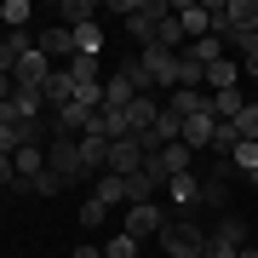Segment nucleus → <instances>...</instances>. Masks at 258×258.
<instances>
[{
    "label": "nucleus",
    "instance_id": "nucleus-1",
    "mask_svg": "<svg viewBox=\"0 0 258 258\" xmlns=\"http://www.w3.org/2000/svg\"><path fill=\"white\" fill-rule=\"evenodd\" d=\"M178 172H195V149H189L184 138H178V144H161L155 155L144 161V178H149L155 189H166V184H172Z\"/></svg>",
    "mask_w": 258,
    "mask_h": 258
},
{
    "label": "nucleus",
    "instance_id": "nucleus-14",
    "mask_svg": "<svg viewBox=\"0 0 258 258\" xmlns=\"http://www.w3.org/2000/svg\"><path fill=\"white\" fill-rule=\"evenodd\" d=\"M40 98H46V109H63V103L75 98V81H69V69H52V81L40 86Z\"/></svg>",
    "mask_w": 258,
    "mask_h": 258
},
{
    "label": "nucleus",
    "instance_id": "nucleus-28",
    "mask_svg": "<svg viewBox=\"0 0 258 258\" xmlns=\"http://www.w3.org/2000/svg\"><path fill=\"white\" fill-rule=\"evenodd\" d=\"M235 132H241V144H258V98L235 115Z\"/></svg>",
    "mask_w": 258,
    "mask_h": 258
},
{
    "label": "nucleus",
    "instance_id": "nucleus-17",
    "mask_svg": "<svg viewBox=\"0 0 258 258\" xmlns=\"http://www.w3.org/2000/svg\"><path fill=\"white\" fill-rule=\"evenodd\" d=\"M184 57H189V63H201V69H212V63L224 57V40H218V35H207V40H189V46H184Z\"/></svg>",
    "mask_w": 258,
    "mask_h": 258
},
{
    "label": "nucleus",
    "instance_id": "nucleus-20",
    "mask_svg": "<svg viewBox=\"0 0 258 258\" xmlns=\"http://www.w3.org/2000/svg\"><path fill=\"white\" fill-rule=\"evenodd\" d=\"M241 109H247V98H241V86H230V92H212V120H235Z\"/></svg>",
    "mask_w": 258,
    "mask_h": 258
},
{
    "label": "nucleus",
    "instance_id": "nucleus-21",
    "mask_svg": "<svg viewBox=\"0 0 258 258\" xmlns=\"http://www.w3.org/2000/svg\"><path fill=\"white\" fill-rule=\"evenodd\" d=\"M235 144H241L235 120H218V126H212V155H218V161H230V155H235Z\"/></svg>",
    "mask_w": 258,
    "mask_h": 258
},
{
    "label": "nucleus",
    "instance_id": "nucleus-6",
    "mask_svg": "<svg viewBox=\"0 0 258 258\" xmlns=\"http://www.w3.org/2000/svg\"><path fill=\"white\" fill-rule=\"evenodd\" d=\"M109 172H115V178L144 172V144H138V138H115V144H109Z\"/></svg>",
    "mask_w": 258,
    "mask_h": 258
},
{
    "label": "nucleus",
    "instance_id": "nucleus-38",
    "mask_svg": "<svg viewBox=\"0 0 258 258\" xmlns=\"http://www.w3.org/2000/svg\"><path fill=\"white\" fill-rule=\"evenodd\" d=\"M252 252H258V241H252Z\"/></svg>",
    "mask_w": 258,
    "mask_h": 258
},
{
    "label": "nucleus",
    "instance_id": "nucleus-7",
    "mask_svg": "<svg viewBox=\"0 0 258 258\" xmlns=\"http://www.w3.org/2000/svg\"><path fill=\"white\" fill-rule=\"evenodd\" d=\"M132 98H138V81H132V69L103 75V109H132Z\"/></svg>",
    "mask_w": 258,
    "mask_h": 258
},
{
    "label": "nucleus",
    "instance_id": "nucleus-5",
    "mask_svg": "<svg viewBox=\"0 0 258 258\" xmlns=\"http://www.w3.org/2000/svg\"><path fill=\"white\" fill-rule=\"evenodd\" d=\"M172 18L184 23V40H207V35H212V12H207V0H184V6H172Z\"/></svg>",
    "mask_w": 258,
    "mask_h": 258
},
{
    "label": "nucleus",
    "instance_id": "nucleus-26",
    "mask_svg": "<svg viewBox=\"0 0 258 258\" xmlns=\"http://www.w3.org/2000/svg\"><path fill=\"white\" fill-rule=\"evenodd\" d=\"M0 23H6L12 35H18V29H29V0H6V6H0Z\"/></svg>",
    "mask_w": 258,
    "mask_h": 258
},
{
    "label": "nucleus",
    "instance_id": "nucleus-23",
    "mask_svg": "<svg viewBox=\"0 0 258 258\" xmlns=\"http://www.w3.org/2000/svg\"><path fill=\"white\" fill-rule=\"evenodd\" d=\"M149 132H155V144H178V138H184V115L161 109V120H155V126H149Z\"/></svg>",
    "mask_w": 258,
    "mask_h": 258
},
{
    "label": "nucleus",
    "instance_id": "nucleus-16",
    "mask_svg": "<svg viewBox=\"0 0 258 258\" xmlns=\"http://www.w3.org/2000/svg\"><path fill=\"white\" fill-rule=\"evenodd\" d=\"M40 52H46V57H75V29L69 23L46 29V35H40Z\"/></svg>",
    "mask_w": 258,
    "mask_h": 258
},
{
    "label": "nucleus",
    "instance_id": "nucleus-3",
    "mask_svg": "<svg viewBox=\"0 0 258 258\" xmlns=\"http://www.w3.org/2000/svg\"><path fill=\"white\" fill-rule=\"evenodd\" d=\"M46 166L63 178V184H81V178H86V172H81V149H75V138H63V132L46 144Z\"/></svg>",
    "mask_w": 258,
    "mask_h": 258
},
{
    "label": "nucleus",
    "instance_id": "nucleus-9",
    "mask_svg": "<svg viewBox=\"0 0 258 258\" xmlns=\"http://www.w3.org/2000/svg\"><path fill=\"white\" fill-rule=\"evenodd\" d=\"M166 201H172V207H178V212L189 218V212L201 207V178H195V172H178L172 184H166Z\"/></svg>",
    "mask_w": 258,
    "mask_h": 258
},
{
    "label": "nucleus",
    "instance_id": "nucleus-34",
    "mask_svg": "<svg viewBox=\"0 0 258 258\" xmlns=\"http://www.w3.org/2000/svg\"><path fill=\"white\" fill-rule=\"evenodd\" d=\"M0 184H18V166H12V155H0Z\"/></svg>",
    "mask_w": 258,
    "mask_h": 258
},
{
    "label": "nucleus",
    "instance_id": "nucleus-25",
    "mask_svg": "<svg viewBox=\"0 0 258 258\" xmlns=\"http://www.w3.org/2000/svg\"><path fill=\"white\" fill-rule=\"evenodd\" d=\"M98 46H103V29L98 23H81V29H75V52H81V57H98Z\"/></svg>",
    "mask_w": 258,
    "mask_h": 258
},
{
    "label": "nucleus",
    "instance_id": "nucleus-24",
    "mask_svg": "<svg viewBox=\"0 0 258 258\" xmlns=\"http://www.w3.org/2000/svg\"><path fill=\"white\" fill-rule=\"evenodd\" d=\"M92 195H98V201H103V207H120V201H126V178H115V172H103Z\"/></svg>",
    "mask_w": 258,
    "mask_h": 258
},
{
    "label": "nucleus",
    "instance_id": "nucleus-22",
    "mask_svg": "<svg viewBox=\"0 0 258 258\" xmlns=\"http://www.w3.org/2000/svg\"><path fill=\"white\" fill-rule=\"evenodd\" d=\"M63 69H69V81H75V86H81V81H103V63H98V57H81V52H75Z\"/></svg>",
    "mask_w": 258,
    "mask_h": 258
},
{
    "label": "nucleus",
    "instance_id": "nucleus-33",
    "mask_svg": "<svg viewBox=\"0 0 258 258\" xmlns=\"http://www.w3.org/2000/svg\"><path fill=\"white\" fill-rule=\"evenodd\" d=\"M201 258H241V247H218V241H207V252Z\"/></svg>",
    "mask_w": 258,
    "mask_h": 258
},
{
    "label": "nucleus",
    "instance_id": "nucleus-15",
    "mask_svg": "<svg viewBox=\"0 0 258 258\" xmlns=\"http://www.w3.org/2000/svg\"><path fill=\"white\" fill-rule=\"evenodd\" d=\"M212 126H218L212 115H189V120H184V144L195 149V155H201V149H212Z\"/></svg>",
    "mask_w": 258,
    "mask_h": 258
},
{
    "label": "nucleus",
    "instance_id": "nucleus-13",
    "mask_svg": "<svg viewBox=\"0 0 258 258\" xmlns=\"http://www.w3.org/2000/svg\"><path fill=\"white\" fill-rule=\"evenodd\" d=\"M230 86H241V57H218L207 69V92H230Z\"/></svg>",
    "mask_w": 258,
    "mask_h": 258
},
{
    "label": "nucleus",
    "instance_id": "nucleus-19",
    "mask_svg": "<svg viewBox=\"0 0 258 258\" xmlns=\"http://www.w3.org/2000/svg\"><path fill=\"white\" fill-rule=\"evenodd\" d=\"M224 18H230V29H258V0H230ZM230 29H224V35H230Z\"/></svg>",
    "mask_w": 258,
    "mask_h": 258
},
{
    "label": "nucleus",
    "instance_id": "nucleus-10",
    "mask_svg": "<svg viewBox=\"0 0 258 258\" xmlns=\"http://www.w3.org/2000/svg\"><path fill=\"white\" fill-rule=\"evenodd\" d=\"M161 109H166V103H161L155 92H138V98H132V109H126V126H132V132H149V126L161 120Z\"/></svg>",
    "mask_w": 258,
    "mask_h": 258
},
{
    "label": "nucleus",
    "instance_id": "nucleus-12",
    "mask_svg": "<svg viewBox=\"0 0 258 258\" xmlns=\"http://www.w3.org/2000/svg\"><path fill=\"white\" fill-rule=\"evenodd\" d=\"M166 109H172V115H212V92H189V86H178V92L172 98H166Z\"/></svg>",
    "mask_w": 258,
    "mask_h": 258
},
{
    "label": "nucleus",
    "instance_id": "nucleus-29",
    "mask_svg": "<svg viewBox=\"0 0 258 258\" xmlns=\"http://www.w3.org/2000/svg\"><path fill=\"white\" fill-rule=\"evenodd\" d=\"M92 12H98L92 0H63V18H69V29H81V23H98Z\"/></svg>",
    "mask_w": 258,
    "mask_h": 258
},
{
    "label": "nucleus",
    "instance_id": "nucleus-18",
    "mask_svg": "<svg viewBox=\"0 0 258 258\" xmlns=\"http://www.w3.org/2000/svg\"><path fill=\"white\" fill-rule=\"evenodd\" d=\"M212 241H218V247H241V241H247V218L224 212V218H218V230H212Z\"/></svg>",
    "mask_w": 258,
    "mask_h": 258
},
{
    "label": "nucleus",
    "instance_id": "nucleus-27",
    "mask_svg": "<svg viewBox=\"0 0 258 258\" xmlns=\"http://www.w3.org/2000/svg\"><path fill=\"white\" fill-rule=\"evenodd\" d=\"M138 247H144V241H132L126 230H120V235H109V241H103V258H138Z\"/></svg>",
    "mask_w": 258,
    "mask_h": 258
},
{
    "label": "nucleus",
    "instance_id": "nucleus-30",
    "mask_svg": "<svg viewBox=\"0 0 258 258\" xmlns=\"http://www.w3.org/2000/svg\"><path fill=\"white\" fill-rule=\"evenodd\" d=\"M230 166H235V172H258V144H235V155H230Z\"/></svg>",
    "mask_w": 258,
    "mask_h": 258
},
{
    "label": "nucleus",
    "instance_id": "nucleus-37",
    "mask_svg": "<svg viewBox=\"0 0 258 258\" xmlns=\"http://www.w3.org/2000/svg\"><path fill=\"white\" fill-rule=\"evenodd\" d=\"M252 189H258V172H252Z\"/></svg>",
    "mask_w": 258,
    "mask_h": 258
},
{
    "label": "nucleus",
    "instance_id": "nucleus-32",
    "mask_svg": "<svg viewBox=\"0 0 258 258\" xmlns=\"http://www.w3.org/2000/svg\"><path fill=\"white\" fill-rule=\"evenodd\" d=\"M29 189H35V195H57V189H63V178H57L52 166H46L40 178H29Z\"/></svg>",
    "mask_w": 258,
    "mask_h": 258
},
{
    "label": "nucleus",
    "instance_id": "nucleus-11",
    "mask_svg": "<svg viewBox=\"0 0 258 258\" xmlns=\"http://www.w3.org/2000/svg\"><path fill=\"white\" fill-rule=\"evenodd\" d=\"M12 166H18V184L29 189V178H40V172H46V144H23L18 155H12Z\"/></svg>",
    "mask_w": 258,
    "mask_h": 258
},
{
    "label": "nucleus",
    "instance_id": "nucleus-31",
    "mask_svg": "<svg viewBox=\"0 0 258 258\" xmlns=\"http://www.w3.org/2000/svg\"><path fill=\"white\" fill-rule=\"evenodd\" d=\"M103 218H109V207H103L98 195H92V201H81V230H98Z\"/></svg>",
    "mask_w": 258,
    "mask_h": 258
},
{
    "label": "nucleus",
    "instance_id": "nucleus-36",
    "mask_svg": "<svg viewBox=\"0 0 258 258\" xmlns=\"http://www.w3.org/2000/svg\"><path fill=\"white\" fill-rule=\"evenodd\" d=\"M241 258H258V252H252V247H241Z\"/></svg>",
    "mask_w": 258,
    "mask_h": 258
},
{
    "label": "nucleus",
    "instance_id": "nucleus-35",
    "mask_svg": "<svg viewBox=\"0 0 258 258\" xmlns=\"http://www.w3.org/2000/svg\"><path fill=\"white\" fill-rule=\"evenodd\" d=\"M75 258H103V247H75Z\"/></svg>",
    "mask_w": 258,
    "mask_h": 258
},
{
    "label": "nucleus",
    "instance_id": "nucleus-8",
    "mask_svg": "<svg viewBox=\"0 0 258 258\" xmlns=\"http://www.w3.org/2000/svg\"><path fill=\"white\" fill-rule=\"evenodd\" d=\"M75 149H81V172H86V178H103V172H109V144H103L98 132L75 138Z\"/></svg>",
    "mask_w": 258,
    "mask_h": 258
},
{
    "label": "nucleus",
    "instance_id": "nucleus-4",
    "mask_svg": "<svg viewBox=\"0 0 258 258\" xmlns=\"http://www.w3.org/2000/svg\"><path fill=\"white\" fill-rule=\"evenodd\" d=\"M132 241H149V235H161L166 230V212H161V201H138V207H126V224H120Z\"/></svg>",
    "mask_w": 258,
    "mask_h": 258
},
{
    "label": "nucleus",
    "instance_id": "nucleus-2",
    "mask_svg": "<svg viewBox=\"0 0 258 258\" xmlns=\"http://www.w3.org/2000/svg\"><path fill=\"white\" fill-rule=\"evenodd\" d=\"M155 241L166 247V258H201L212 235H207V230H201L195 218H178V224H166V230H161Z\"/></svg>",
    "mask_w": 258,
    "mask_h": 258
}]
</instances>
